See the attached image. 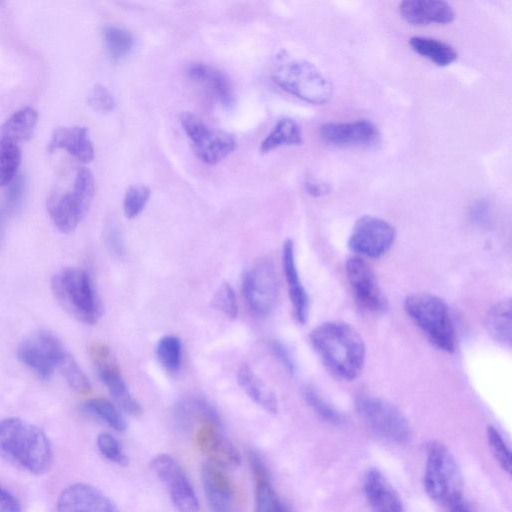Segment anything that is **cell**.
<instances>
[{"mask_svg":"<svg viewBox=\"0 0 512 512\" xmlns=\"http://www.w3.org/2000/svg\"><path fill=\"white\" fill-rule=\"evenodd\" d=\"M89 105L97 111L109 112L115 107V99L112 93L102 84H95L87 97Z\"/></svg>","mask_w":512,"mask_h":512,"instance_id":"obj_42","label":"cell"},{"mask_svg":"<svg viewBox=\"0 0 512 512\" xmlns=\"http://www.w3.org/2000/svg\"><path fill=\"white\" fill-rule=\"evenodd\" d=\"M174 418L182 430H189L196 421L202 424L211 423L221 427L217 411L205 400L188 398L179 400L174 407Z\"/></svg>","mask_w":512,"mask_h":512,"instance_id":"obj_25","label":"cell"},{"mask_svg":"<svg viewBox=\"0 0 512 512\" xmlns=\"http://www.w3.org/2000/svg\"><path fill=\"white\" fill-rule=\"evenodd\" d=\"M0 457L33 475L50 470L53 449L47 435L18 417L0 420Z\"/></svg>","mask_w":512,"mask_h":512,"instance_id":"obj_2","label":"cell"},{"mask_svg":"<svg viewBox=\"0 0 512 512\" xmlns=\"http://www.w3.org/2000/svg\"><path fill=\"white\" fill-rule=\"evenodd\" d=\"M487 440L490 450L499 466L508 474L511 473V450L500 431L494 426L487 428Z\"/></svg>","mask_w":512,"mask_h":512,"instance_id":"obj_39","label":"cell"},{"mask_svg":"<svg viewBox=\"0 0 512 512\" xmlns=\"http://www.w3.org/2000/svg\"><path fill=\"white\" fill-rule=\"evenodd\" d=\"M21 161V152L17 145L0 140V186L10 184L16 177Z\"/></svg>","mask_w":512,"mask_h":512,"instance_id":"obj_36","label":"cell"},{"mask_svg":"<svg viewBox=\"0 0 512 512\" xmlns=\"http://www.w3.org/2000/svg\"><path fill=\"white\" fill-rule=\"evenodd\" d=\"M237 379L242 390L257 405L271 414L277 413L278 402L275 394L248 365H242L240 367L237 373Z\"/></svg>","mask_w":512,"mask_h":512,"instance_id":"obj_27","label":"cell"},{"mask_svg":"<svg viewBox=\"0 0 512 512\" xmlns=\"http://www.w3.org/2000/svg\"><path fill=\"white\" fill-rule=\"evenodd\" d=\"M9 185L6 194V202L9 207H15L23 193V180L21 177H15Z\"/></svg>","mask_w":512,"mask_h":512,"instance_id":"obj_46","label":"cell"},{"mask_svg":"<svg viewBox=\"0 0 512 512\" xmlns=\"http://www.w3.org/2000/svg\"><path fill=\"white\" fill-rule=\"evenodd\" d=\"M96 443L100 453L106 459L121 466L128 465L129 459L114 436L108 433H102L98 435Z\"/></svg>","mask_w":512,"mask_h":512,"instance_id":"obj_41","label":"cell"},{"mask_svg":"<svg viewBox=\"0 0 512 512\" xmlns=\"http://www.w3.org/2000/svg\"><path fill=\"white\" fill-rule=\"evenodd\" d=\"M181 341L174 335L161 337L155 347L159 363L168 371H177L181 363Z\"/></svg>","mask_w":512,"mask_h":512,"instance_id":"obj_34","label":"cell"},{"mask_svg":"<svg viewBox=\"0 0 512 512\" xmlns=\"http://www.w3.org/2000/svg\"><path fill=\"white\" fill-rule=\"evenodd\" d=\"M90 355L99 378L107 387L118 407L129 415L141 414L142 407L130 393L109 348L104 344L95 343L90 347Z\"/></svg>","mask_w":512,"mask_h":512,"instance_id":"obj_13","label":"cell"},{"mask_svg":"<svg viewBox=\"0 0 512 512\" xmlns=\"http://www.w3.org/2000/svg\"><path fill=\"white\" fill-rule=\"evenodd\" d=\"M305 189L312 196H322L327 194L329 187L315 179L309 178L305 181Z\"/></svg>","mask_w":512,"mask_h":512,"instance_id":"obj_47","label":"cell"},{"mask_svg":"<svg viewBox=\"0 0 512 512\" xmlns=\"http://www.w3.org/2000/svg\"><path fill=\"white\" fill-rule=\"evenodd\" d=\"M272 78L282 89L310 104L324 105L333 95L330 81L304 60L283 61L273 71Z\"/></svg>","mask_w":512,"mask_h":512,"instance_id":"obj_6","label":"cell"},{"mask_svg":"<svg viewBox=\"0 0 512 512\" xmlns=\"http://www.w3.org/2000/svg\"><path fill=\"white\" fill-rule=\"evenodd\" d=\"M363 492L371 512H405L399 495L377 469L365 473Z\"/></svg>","mask_w":512,"mask_h":512,"instance_id":"obj_19","label":"cell"},{"mask_svg":"<svg viewBox=\"0 0 512 512\" xmlns=\"http://www.w3.org/2000/svg\"><path fill=\"white\" fill-rule=\"evenodd\" d=\"M409 45L414 52L440 67L450 65L458 56L451 45L430 37L413 36L409 39Z\"/></svg>","mask_w":512,"mask_h":512,"instance_id":"obj_28","label":"cell"},{"mask_svg":"<svg viewBox=\"0 0 512 512\" xmlns=\"http://www.w3.org/2000/svg\"><path fill=\"white\" fill-rule=\"evenodd\" d=\"M86 409L106 422L116 431L123 432L127 429L128 423L118 408L104 398H94L86 403Z\"/></svg>","mask_w":512,"mask_h":512,"instance_id":"obj_35","label":"cell"},{"mask_svg":"<svg viewBox=\"0 0 512 512\" xmlns=\"http://www.w3.org/2000/svg\"><path fill=\"white\" fill-rule=\"evenodd\" d=\"M485 326L490 336L497 342L511 344V299L495 303L488 311Z\"/></svg>","mask_w":512,"mask_h":512,"instance_id":"obj_29","label":"cell"},{"mask_svg":"<svg viewBox=\"0 0 512 512\" xmlns=\"http://www.w3.org/2000/svg\"><path fill=\"white\" fill-rule=\"evenodd\" d=\"M395 239V229L386 220L364 215L357 219L348 239V247L353 252L377 258L384 255Z\"/></svg>","mask_w":512,"mask_h":512,"instance_id":"obj_12","label":"cell"},{"mask_svg":"<svg viewBox=\"0 0 512 512\" xmlns=\"http://www.w3.org/2000/svg\"><path fill=\"white\" fill-rule=\"evenodd\" d=\"M212 307L229 319H235L238 314L236 296L229 283H222L216 290L212 301Z\"/></svg>","mask_w":512,"mask_h":512,"instance_id":"obj_40","label":"cell"},{"mask_svg":"<svg viewBox=\"0 0 512 512\" xmlns=\"http://www.w3.org/2000/svg\"><path fill=\"white\" fill-rule=\"evenodd\" d=\"M47 210L55 227L63 233L72 232L88 212L71 191L52 193Z\"/></svg>","mask_w":512,"mask_h":512,"instance_id":"obj_22","label":"cell"},{"mask_svg":"<svg viewBox=\"0 0 512 512\" xmlns=\"http://www.w3.org/2000/svg\"><path fill=\"white\" fill-rule=\"evenodd\" d=\"M189 77L205 88L223 107L231 108L235 95L226 75L204 63H192L188 68Z\"/></svg>","mask_w":512,"mask_h":512,"instance_id":"obj_23","label":"cell"},{"mask_svg":"<svg viewBox=\"0 0 512 512\" xmlns=\"http://www.w3.org/2000/svg\"><path fill=\"white\" fill-rule=\"evenodd\" d=\"M104 241L107 249L114 256L120 257L124 253V240L122 232L113 220H108L104 227Z\"/></svg>","mask_w":512,"mask_h":512,"instance_id":"obj_43","label":"cell"},{"mask_svg":"<svg viewBox=\"0 0 512 512\" xmlns=\"http://www.w3.org/2000/svg\"><path fill=\"white\" fill-rule=\"evenodd\" d=\"M404 309L414 324L438 349H455V329L446 302L437 295L419 292L409 295Z\"/></svg>","mask_w":512,"mask_h":512,"instance_id":"obj_3","label":"cell"},{"mask_svg":"<svg viewBox=\"0 0 512 512\" xmlns=\"http://www.w3.org/2000/svg\"><path fill=\"white\" fill-rule=\"evenodd\" d=\"M319 134L325 143L341 147H372L380 141L377 126L365 119L326 123L320 127Z\"/></svg>","mask_w":512,"mask_h":512,"instance_id":"obj_15","label":"cell"},{"mask_svg":"<svg viewBox=\"0 0 512 512\" xmlns=\"http://www.w3.org/2000/svg\"><path fill=\"white\" fill-rule=\"evenodd\" d=\"M303 397L308 406L323 421L332 425H340L345 421L343 414L313 387H306L303 391Z\"/></svg>","mask_w":512,"mask_h":512,"instance_id":"obj_33","label":"cell"},{"mask_svg":"<svg viewBox=\"0 0 512 512\" xmlns=\"http://www.w3.org/2000/svg\"><path fill=\"white\" fill-rule=\"evenodd\" d=\"M57 512H120L114 502L96 487L75 483L67 486L57 500Z\"/></svg>","mask_w":512,"mask_h":512,"instance_id":"obj_16","label":"cell"},{"mask_svg":"<svg viewBox=\"0 0 512 512\" xmlns=\"http://www.w3.org/2000/svg\"><path fill=\"white\" fill-rule=\"evenodd\" d=\"M65 149L76 159L88 163L94 158V147L83 126L60 127L54 131L48 143V150Z\"/></svg>","mask_w":512,"mask_h":512,"instance_id":"obj_24","label":"cell"},{"mask_svg":"<svg viewBox=\"0 0 512 512\" xmlns=\"http://www.w3.org/2000/svg\"><path fill=\"white\" fill-rule=\"evenodd\" d=\"M66 353L61 341L44 330L30 334L17 350L19 360L43 379L50 378Z\"/></svg>","mask_w":512,"mask_h":512,"instance_id":"obj_10","label":"cell"},{"mask_svg":"<svg viewBox=\"0 0 512 512\" xmlns=\"http://www.w3.org/2000/svg\"><path fill=\"white\" fill-rule=\"evenodd\" d=\"M242 292L249 309L259 317L273 310L278 296V279L274 265L262 260L242 276Z\"/></svg>","mask_w":512,"mask_h":512,"instance_id":"obj_9","label":"cell"},{"mask_svg":"<svg viewBox=\"0 0 512 512\" xmlns=\"http://www.w3.org/2000/svg\"><path fill=\"white\" fill-rule=\"evenodd\" d=\"M302 142L300 126L291 118H283L262 141L260 151L266 153L281 146L300 145Z\"/></svg>","mask_w":512,"mask_h":512,"instance_id":"obj_30","label":"cell"},{"mask_svg":"<svg viewBox=\"0 0 512 512\" xmlns=\"http://www.w3.org/2000/svg\"><path fill=\"white\" fill-rule=\"evenodd\" d=\"M310 342L324 363L337 377L355 379L365 361V344L358 331L342 321L318 325L310 334Z\"/></svg>","mask_w":512,"mask_h":512,"instance_id":"obj_1","label":"cell"},{"mask_svg":"<svg viewBox=\"0 0 512 512\" xmlns=\"http://www.w3.org/2000/svg\"><path fill=\"white\" fill-rule=\"evenodd\" d=\"M356 409L368 427L386 441L404 445L411 440L412 429L407 418L389 401L363 396L356 401Z\"/></svg>","mask_w":512,"mask_h":512,"instance_id":"obj_7","label":"cell"},{"mask_svg":"<svg viewBox=\"0 0 512 512\" xmlns=\"http://www.w3.org/2000/svg\"><path fill=\"white\" fill-rule=\"evenodd\" d=\"M345 271L356 302L363 309L377 311L382 307V295L371 267L360 257H350Z\"/></svg>","mask_w":512,"mask_h":512,"instance_id":"obj_18","label":"cell"},{"mask_svg":"<svg viewBox=\"0 0 512 512\" xmlns=\"http://www.w3.org/2000/svg\"><path fill=\"white\" fill-rule=\"evenodd\" d=\"M2 231H3V226H2V216L0 214V242H1V238H2Z\"/></svg>","mask_w":512,"mask_h":512,"instance_id":"obj_49","label":"cell"},{"mask_svg":"<svg viewBox=\"0 0 512 512\" xmlns=\"http://www.w3.org/2000/svg\"><path fill=\"white\" fill-rule=\"evenodd\" d=\"M282 265L294 317L300 324H304L309 313V298L298 273L294 243L291 239H286L283 243Z\"/></svg>","mask_w":512,"mask_h":512,"instance_id":"obj_21","label":"cell"},{"mask_svg":"<svg viewBox=\"0 0 512 512\" xmlns=\"http://www.w3.org/2000/svg\"><path fill=\"white\" fill-rule=\"evenodd\" d=\"M447 507L449 512H475L463 496L451 502Z\"/></svg>","mask_w":512,"mask_h":512,"instance_id":"obj_48","label":"cell"},{"mask_svg":"<svg viewBox=\"0 0 512 512\" xmlns=\"http://www.w3.org/2000/svg\"><path fill=\"white\" fill-rule=\"evenodd\" d=\"M181 125L191 140L197 156L207 164H216L236 148L235 137L225 131L212 130L197 115L184 112Z\"/></svg>","mask_w":512,"mask_h":512,"instance_id":"obj_8","label":"cell"},{"mask_svg":"<svg viewBox=\"0 0 512 512\" xmlns=\"http://www.w3.org/2000/svg\"><path fill=\"white\" fill-rule=\"evenodd\" d=\"M0 512H21V507L15 496L0 485Z\"/></svg>","mask_w":512,"mask_h":512,"instance_id":"obj_45","label":"cell"},{"mask_svg":"<svg viewBox=\"0 0 512 512\" xmlns=\"http://www.w3.org/2000/svg\"><path fill=\"white\" fill-rule=\"evenodd\" d=\"M254 482L256 486L254 512H289L274 490L270 475L255 477Z\"/></svg>","mask_w":512,"mask_h":512,"instance_id":"obj_31","label":"cell"},{"mask_svg":"<svg viewBox=\"0 0 512 512\" xmlns=\"http://www.w3.org/2000/svg\"><path fill=\"white\" fill-rule=\"evenodd\" d=\"M398 11L412 25L446 24L455 18L452 6L441 0H405L399 4Z\"/></svg>","mask_w":512,"mask_h":512,"instance_id":"obj_20","label":"cell"},{"mask_svg":"<svg viewBox=\"0 0 512 512\" xmlns=\"http://www.w3.org/2000/svg\"><path fill=\"white\" fill-rule=\"evenodd\" d=\"M225 471L210 462L202 466L201 481L208 507L211 512H242L240 492Z\"/></svg>","mask_w":512,"mask_h":512,"instance_id":"obj_14","label":"cell"},{"mask_svg":"<svg viewBox=\"0 0 512 512\" xmlns=\"http://www.w3.org/2000/svg\"><path fill=\"white\" fill-rule=\"evenodd\" d=\"M150 468L165 485L173 505L179 512H199L200 505L194 488L173 456H155L150 462Z\"/></svg>","mask_w":512,"mask_h":512,"instance_id":"obj_11","label":"cell"},{"mask_svg":"<svg viewBox=\"0 0 512 512\" xmlns=\"http://www.w3.org/2000/svg\"><path fill=\"white\" fill-rule=\"evenodd\" d=\"M196 442L200 451L207 457V462L224 470L235 469L241 463L239 451L217 425L202 424L197 432Z\"/></svg>","mask_w":512,"mask_h":512,"instance_id":"obj_17","label":"cell"},{"mask_svg":"<svg viewBox=\"0 0 512 512\" xmlns=\"http://www.w3.org/2000/svg\"><path fill=\"white\" fill-rule=\"evenodd\" d=\"M51 288L70 315L86 324L97 322L100 306L87 271L76 267L61 269L52 277Z\"/></svg>","mask_w":512,"mask_h":512,"instance_id":"obj_4","label":"cell"},{"mask_svg":"<svg viewBox=\"0 0 512 512\" xmlns=\"http://www.w3.org/2000/svg\"><path fill=\"white\" fill-rule=\"evenodd\" d=\"M103 39L109 55L116 61L126 57L134 46L132 34L118 26L104 27Z\"/></svg>","mask_w":512,"mask_h":512,"instance_id":"obj_32","label":"cell"},{"mask_svg":"<svg viewBox=\"0 0 512 512\" xmlns=\"http://www.w3.org/2000/svg\"><path fill=\"white\" fill-rule=\"evenodd\" d=\"M269 349L290 374L295 372L293 356L285 344L278 340H271Z\"/></svg>","mask_w":512,"mask_h":512,"instance_id":"obj_44","label":"cell"},{"mask_svg":"<svg viewBox=\"0 0 512 512\" xmlns=\"http://www.w3.org/2000/svg\"><path fill=\"white\" fill-rule=\"evenodd\" d=\"M424 488L428 496L439 504L448 506L463 496V477L451 451L438 441L426 446Z\"/></svg>","mask_w":512,"mask_h":512,"instance_id":"obj_5","label":"cell"},{"mask_svg":"<svg viewBox=\"0 0 512 512\" xmlns=\"http://www.w3.org/2000/svg\"><path fill=\"white\" fill-rule=\"evenodd\" d=\"M69 386L78 393H88L91 390L89 379L70 353H66L58 367Z\"/></svg>","mask_w":512,"mask_h":512,"instance_id":"obj_37","label":"cell"},{"mask_svg":"<svg viewBox=\"0 0 512 512\" xmlns=\"http://www.w3.org/2000/svg\"><path fill=\"white\" fill-rule=\"evenodd\" d=\"M151 190L144 184L131 185L124 196L123 210L128 219L138 216L149 201Z\"/></svg>","mask_w":512,"mask_h":512,"instance_id":"obj_38","label":"cell"},{"mask_svg":"<svg viewBox=\"0 0 512 512\" xmlns=\"http://www.w3.org/2000/svg\"><path fill=\"white\" fill-rule=\"evenodd\" d=\"M38 122V113L32 107L16 111L0 126V140L17 145L31 138Z\"/></svg>","mask_w":512,"mask_h":512,"instance_id":"obj_26","label":"cell"}]
</instances>
